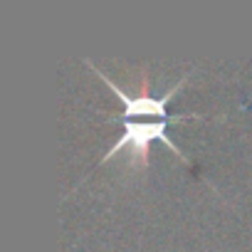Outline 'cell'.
I'll use <instances>...</instances> for the list:
<instances>
[{"label":"cell","mask_w":252,"mask_h":252,"mask_svg":"<svg viewBox=\"0 0 252 252\" xmlns=\"http://www.w3.org/2000/svg\"><path fill=\"white\" fill-rule=\"evenodd\" d=\"M181 116H186V114H181ZM181 116H173V119H181ZM121 121H124L121 139L114 141V146L106 151V156L99 163L111 161L121 149H129V163L139 171H146L149 168V149H151L154 141H163L168 149H173L178 154V158L183 163H190L188 154L173 139H168V134H166V126H168L171 119H121Z\"/></svg>","instance_id":"1"},{"label":"cell","mask_w":252,"mask_h":252,"mask_svg":"<svg viewBox=\"0 0 252 252\" xmlns=\"http://www.w3.org/2000/svg\"><path fill=\"white\" fill-rule=\"evenodd\" d=\"M96 74H99V79H104L111 89H114V94L119 96V101L124 104V116L121 119H173V116H168V111H166V106H168V101H171V96L186 84V79H188V74L193 72V69H188L176 84H171L168 89H166V94H161V96H151V92H149V77H146V67H144V72H141V89L136 92V94H129V92H124L111 77H106L92 60H84Z\"/></svg>","instance_id":"2"}]
</instances>
